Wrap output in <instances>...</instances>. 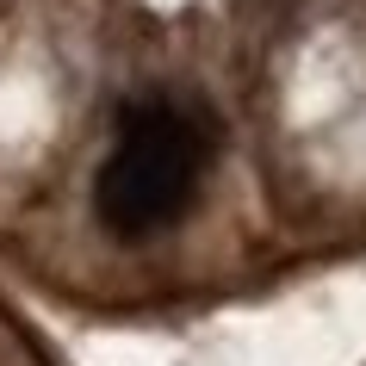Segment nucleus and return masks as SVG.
Segmentation results:
<instances>
[{
    "instance_id": "1",
    "label": "nucleus",
    "mask_w": 366,
    "mask_h": 366,
    "mask_svg": "<svg viewBox=\"0 0 366 366\" xmlns=\"http://www.w3.org/2000/svg\"><path fill=\"white\" fill-rule=\"evenodd\" d=\"M212 162V124L180 99H137L118 118L112 155L99 168V217L112 236H155L193 205Z\"/></svg>"
}]
</instances>
